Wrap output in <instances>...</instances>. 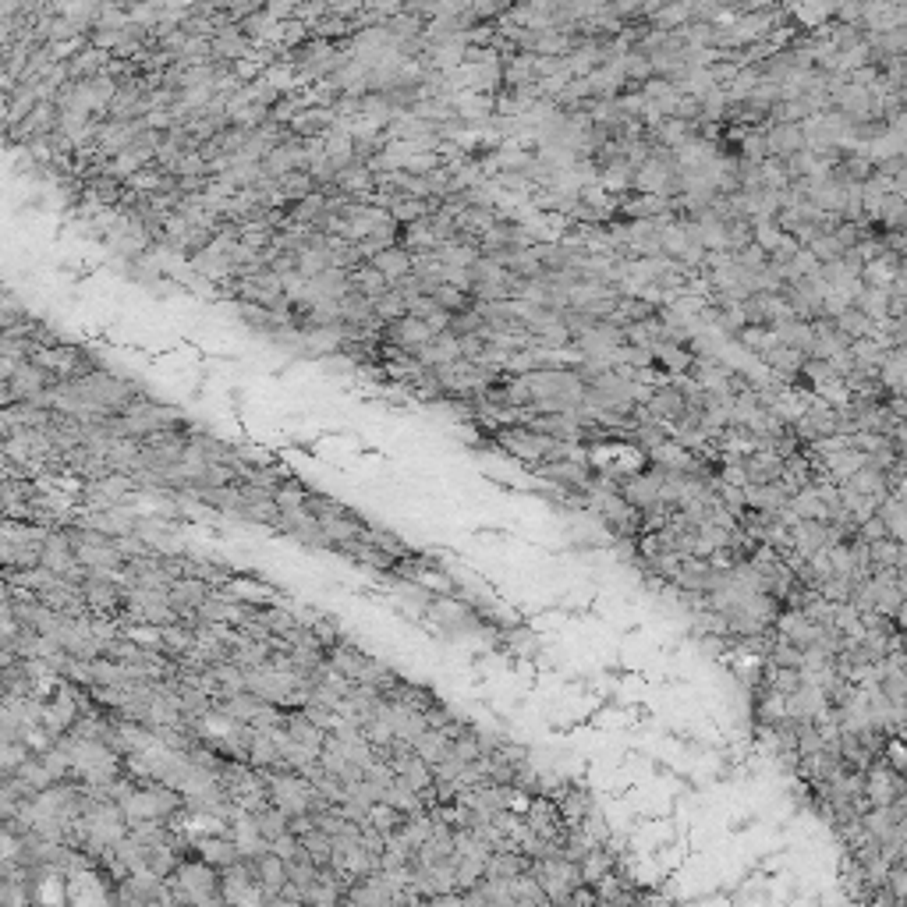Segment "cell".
<instances>
[{
  "label": "cell",
  "instance_id": "cell-1",
  "mask_svg": "<svg viewBox=\"0 0 907 907\" xmlns=\"http://www.w3.org/2000/svg\"><path fill=\"white\" fill-rule=\"evenodd\" d=\"M741 468H744V479L755 482V486L784 479V457L773 454V450H748V454H741Z\"/></svg>",
  "mask_w": 907,
  "mask_h": 907
},
{
  "label": "cell",
  "instance_id": "cell-2",
  "mask_svg": "<svg viewBox=\"0 0 907 907\" xmlns=\"http://www.w3.org/2000/svg\"><path fill=\"white\" fill-rule=\"evenodd\" d=\"M791 543H794V557H808L816 550L826 546V521L823 518H798L791 529Z\"/></svg>",
  "mask_w": 907,
  "mask_h": 907
},
{
  "label": "cell",
  "instance_id": "cell-3",
  "mask_svg": "<svg viewBox=\"0 0 907 907\" xmlns=\"http://www.w3.org/2000/svg\"><path fill=\"white\" fill-rule=\"evenodd\" d=\"M195 851H199V858H203L206 865H213L217 872H220V869H227L231 862H238V844H235V837L227 840L224 833H217V837H203V840L195 844Z\"/></svg>",
  "mask_w": 907,
  "mask_h": 907
},
{
  "label": "cell",
  "instance_id": "cell-4",
  "mask_svg": "<svg viewBox=\"0 0 907 907\" xmlns=\"http://www.w3.org/2000/svg\"><path fill=\"white\" fill-rule=\"evenodd\" d=\"M648 415L659 422H677L684 415V394L680 386H663L648 397Z\"/></svg>",
  "mask_w": 907,
  "mask_h": 907
},
{
  "label": "cell",
  "instance_id": "cell-5",
  "mask_svg": "<svg viewBox=\"0 0 907 907\" xmlns=\"http://www.w3.org/2000/svg\"><path fill=\"white\" fill-rule=\"evenodd\" d=\"M907 553H904V539H890V536H883V539H876V543H869V564H872V571H883V568H904Z\"/></svg>",
  "mask_w": 907,
  "mask_h": 907
},
{
  "label": "cell",
  "instance_id": "cell-6",
  "mask_svg": "<svg viewBox=\"0 0 907 907\" xmlns=\"http://www.w3.org/2000/svg\"><path fill=\"white\" fill-rule=\"evenodd\" d=\"M298 840H302L305 855H308V862H312L315 869H330V858H333V837H330V833H322L319 826H312Z\"/></svg>",
  "mask_w": 907,
  "mask_h": 907
},
{
  "label": "cell",
  "instance_id": "cell-7",
  "mask_svg": "<svg viewBox=\"0 0 907 907\" xmlns=\"http://www.w3.org/2000/svg\"><path fill=\"white\" fill-rule=\"evenodd\" d=\"M178 865H181V851H171V844H153V847H146V869H149L156 879L174 876Z\"/></svg>",
  "mask_w": 907,
  "mask_h": 907
},
{
  "label": "cell",
  "instance_id": "cell-8",
  "mask_svg": "<svg viewBox=\"0 0 907 907\" xmlns=\"http://www.w3.org/2000/svg\"><path fill=\"white\" fill-rule=\"evenodd\" d=\"M578 830H582V833H585L593 844H606V840L613 837V833H609V826H606V816L600 812V808H596V805H593V808H589V812L578 819Z\"/></svg>",
  "mask_w": 907,
  "mask_h": 907
},
{
  "label": "cell",
  "instance_id": "cell-9",
  "mask_svg": "<svg viewBox=\"0 0 907 907\" xmlns=\"http://www.w3.org/2000/svg\"><path fill=\"white\" fill-rule=\"evenodd\" d=\"M876 684H879V691L890 698V705H904V695H907L904 670H883V677H879Z\"/></svg>",
  "mask_w": 907,
  "mask_h": 907
},
{
  "label": "cell",
  "instance_id": "cell-10",
  "mask_svg": "<svg viewBox=\"0 0 907 907\" xmlns=\"http://www.w3.org/2000/svg\"><path fill=\"white\" fill-rule=\"evenodd\" d=\"M755 823H759V816H752V812H748V816H741V819H734V823H730V833H748Z\"/></svg>",
  "mask_w": 907,
  "mask_h": 907
},
{
  "label": "cell",
  "instance_id": "cell-11",
  "mask_svg": "<svg viewBox=\"0 0 907 907\" xmlns=\"http://www.w3.org/2000/svg\"><path fill=\"white\" fill-rule=\"evenodd\" d=\"M652 773H656V776H673V773H670V766H666L663 759H652Z\"/></svg>",
  "mask_w": 907,
  "mask_h": 907
}]
</instances>
